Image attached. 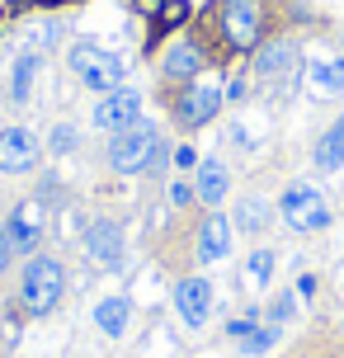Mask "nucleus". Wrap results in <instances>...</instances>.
<instances>
[{
	"label": "nucleus",
	"mask_w": 344,
	"mask_h": 358,
	"mask_svg": "<svg viewBox=\"0 0 344 358\" xmlns=\"http://www.w3.org/2000/svg\"><path fill=\"white\" fill-rule=\"evenodd\" d=\"M213 24H217V38L227 52H255L269 29V10H264V0H217Z\"/></svg>",
	"instance_id": "3"
},
{
	"label": "nucleus",
	"mask_w": 344,
	"mask_h": 358,
	"mask_svg": "<svg viewBox=\"0 0 344 358\" xmlns=\"http://www.w3.org/2000/svg\"><path fill=\"white\" fill-rule=\"evenodd\" d=\"M255 325H264V311H255V306H250L245 316H231V321H227V335H231V340L241 344V340H245V335L255 330Z\"/></svg>",
	"instance_id": "26"
},
{
	"label": "nucleus",
	"mask_w": 344,
	"mask_h": 358,
	"mask_svg": "<svg viewBox=\"0 0 344 358\" xmlns=\"http://www.w3.org/2000/svg\"><path fill=\"white\" fill-rule=\"evenodd\" d=\"M269 222H273V208L259 194H245L241 203H236V213H231V227H236V231H245V236H259Z\"/></svg>",
	"instance_id": "19"
},
{
	"label": "nucleus",
	"mask_w": 344,
	"mask_h": 358,
	"mask_svg": "<svg viewBox=\"0 0 344 358\" xmlns=\"http://www.w3.org/2000/svg\"><path fill=\"white\" fill-rule=\"evenodd\" d=\"M85 255H90L99 268H123L127 259V241H123V227L113 217H94L85 227Z\"/></svg>",
	"instance_id": "10"
},
{
	"label": "nucleus",
	"mask_w": 344,
	"mask_h": 358,
	"mask_svg": "<svg viewBox=\"0 0 344 358\" xmlns=\"http://www.w3.org/2000/svg\"><path fill=\"white\" fill-rule=\"evenodd\" d=\"M104 165L113 175H161L170 165V142L161 137V127L142 118V123L113 132L109 146H104Z\"/></svg>",
	"instance_id": "1"
},
{
	"label": "nucleus",
	"mask_w": 344,
	"mask_h": 358,
	"mask_svg": "<svg viewBox=\"0 0 344 358\" xmlns=\"http://www.w3.org/2000/svg\"><path fill=\"white\" fill-rule=\"evenodd\" d=\"M222 104H227L222 85H213V80H189V85H180L170 113H175V123H180L184 132H199V127H208L222 113Z\"/></svg>",
	"instance_id": "7"
},
{
	"label": "nucleus",
	"mask_w": 344,
	"mask_h": 358,
	"mask_svg": "<svg viewBox=\"0 0 344 358\" xmlns=\"http://www.w3.org/2000/svg\"><path fill=\"white\" fill-rule=\"evenodd\" d=\"M297 297H316V278H311V273L297 278Z\"/></svg>",
	"instance_id": "32"
},
{
	"label": "nucleus",
	"mask_w": 344,
	"mask_h": 358,
	"mask_svg": "<svg viewBox=\"0 0 344 358\" xmlns=\"http://www.w3.org/2000/svg\"><path fill=\"white\" fill-rule=\"evenodd\" d=\"M273 264H278V255L269 250V245H259V250L245 259V278H250L255 287H269V278H273Z\"/></svg>",
	"instance_id": "23"
},
{
	"label": "nucleus",
	"mask_w": 344,
	"mask_h": 358,
	"mask_svg": "<svg viewBox=\"0 0 344 358\" xmlns=\"http://www.w3.org/2000/svg\"><path fill=\"white\" fill-rule=\"evenodd\" d=\"M250 71H255V80L269 85L273 94H288L307 66H302V52H297L292 38H269V43H259L250 52Z\"/></svg>",
	"instance_id": "5"
},
{
	"label": "nucleus",
	"mask_w": 344,
	"mask_h": 358,
	"mask_svg": "<svg viewBox=\"0 0 344 358\" xmlns=\"http://www.w3.org/2000/svg\"><path fill=\"white\" fill-rule=\"evenodd\" d=\"M38 66H43V52H38V48H24V52L15 57V71H10V99H15V104H29Z\"/></svg>",
	"instance_id": "17"
},
{
	"label": "nucleus",
	"mask_w": 344,
	"mask_h": 358,
	"mask_svg": "<svg viewBox=\"0 0 344 358\" xmlns=\"http://www.w3.org/2000/svg\"><path fill=\"white\" fill-rule=\"evenodd\" d=\"M90 123L99 127V132H109V137L123 132V127H132V123H142V90L118 85V90H109V94H99Z\"/></svg>",
	"instance_id": "9"
},
{
	"label": "nucleus",
	"mask_w": 344,
	"mask_h": 358,
	"mask_svg": "<svg viewBox=\"0 0 344 358\" xmlns=\"http://www.w3.org/2000/svg\"><path fill=\"white\" fill-rule=\"evenodd\" d=\"M231 217H222V213H208L199 222V236H194V255H199V264H222L227 255H231Z\"/></svg>",
	"instance_id": "13"
},
{
	"label": "nucleus",
	"mask_w": 344,
	"mask_h": 358,
	"mask_svg": "<svg viewBox=\"0 0 344 358\" xmlns=\"http://www.w3.org/2000/svg\"><path fill=\"white\" fill-rule=\"evenodd\" d=\"M194 194H199V203L208 213H217L222 203H227V194H231V170H227L217 156L199 161V170H194Z\"/></svg>",
	"instance_id": "14"
},
{
	"label": "nucleus",
	"mask_w": 344,
	"mask_h": 358,
	"mask_svg": "<svg viewBox=\"0 0 344 358\" xmlns=\"http://www.w3.org/2000/svg\"><path fill=\"white\" fill-rule=\"evenodd\" d=\"M66 5H80V0H66Z\"/></svg>",
	"instance_id": "34"
},
{
	"label": "nucleus",
	"mask_w": 344,
	"mask_h": 358,
	"mask_svg": "<svg viewBox=\"0 0 344 358\" xmlns=\"http://www.w3.org/2000/svg\"><path fill=\"white\" fill-rule=\"evenodd\" d=\"M38 156H43V142L29 127H0V175H29Z\"/></svg>",
	"instance_id": "11"
},
{
	"label": "nucleus",
	"mask_w": 344,
	"mask_h": 358,
	"mask_svg": "<svg viewBox=\"0 0 344 358\" xmlns=\"http://www.w3.org/2000/svg\"><path fill=\"white\" fill-rule=\"evenodd\" d=\"M307 80L316 85V94H344V57H335V62H311Z\"/></svg>",
	"instance_id": "20"
},
{
	"label": "nucleus",
	"mask_w": 344,
	"mask_h": 358,
	"mask_svg": "<svg viewBox=\"0 0 344 358\" xmlns=\"http://www.w3.org/2000/svg\"><path fill=\"white\" fill-rule=\"evenodd\" d=\"M0 203H5V194H0Z\"/></svg>",
	"instance_id": "35"
},
{
	"label": "nucleus",
	"mask_w": 344,
	"mask_h": 358,
	"mask_svg": "<svg viewBox=\"0 0 344 358\" xmlns=\"http://www.w3.org/2000/svg\"><path fill=\"white\" fill-rule=\"evenodd\" d=\"M311 165L321 170V175H335V170H344V127H326L321 137H316V146H311Z\"/></svg>",
	"instance_id": "18"
},
{
	"label": "nucleus",
	"mask_w": 344,
	"mask_h": 358,
	"mask_svg": "<svg viewBox=\"0 0 344 358\" xmlns=\"http://www.w3.org/2000/svg\"><path fill=\"white\" fill-rule=\"evenodd\" d=\"M5 227H10L15 255H38V245H43V208L38 203H19L15 213L5 217Z\"/></svg>",
	"instance_id": "15"
},
{
	"label": "nucleus",
	"mask_w": 344,
	"mask_h": 358,
	"mask_svg": "<svg viewBox=\"0 0 344 358\" xmlns=\"http://www.w3.org/2000/svg\"><path fill=\"white\" fill-rule=\"evenodd\" d=\"M278 335H283V325H269V321H264V325H255L250 335L241 340V354H245V358H264V354L273 349V344H278Z\"/></svg>",
	"instance_id": "22"
},
{
	"label": "nucleus",
	"mask_w": 344,
	"mask_h": 358,
	"mask_svg": "<svg viewBox=\"0 0 344 358\" xmlns=\"http://www.w3.org/2000/svg\"><path fill=\"white\" fill-rule=\"evenodd\" d=\"M66 66H71V76H80V85L94 90V94L118 90V85H123V76H127L123 57L109 52V48H99V43H90V38H80V43L66 48Z\"/></svg>",
	"instance_id": "4"
},
{
	"label": "nucleus",
	"mask_w": 344,
	"mask_h": 358,
	"mask_svg": "<svg viewBox=\"0 0 344 358\" xmlns=\"http://www.w3.org/2000/svg\"><path fill=\"white\" fill-rule=\"evenodd\" d=\"M292 316H297V292H278V297L269 302V311H264L269 325H288Z\"/></svg>",
	"instance_id": "25"
},
{
	"label": "nucleus",
	"mask_w": 344,
	"mask_h": 358,
	"mask_svg": "<svg viewBox=\"0 0 344 358\" xmlns=\"http://www.w3.org/2000/svg\"><path fill=\"white\" fill-rule=\"evenodd\" d=\"M170 165H175V170H199V151H194L189 142L175 146V151H170Z\"/></svg>",
	"instance_id": "28"
},
{
	"label": "nucleus",
	"mask_w": 344,
	"mask_h": 358,
	"mask_svg": "<svg viewBox=\"0 0 344 358\" xmlns=\"http://www.w3.org/2000/svg\"><path fill=\"white\" fill-rule=\"evenodd\" d=\"M76 146H80V127L76 123H57L52 132H48V151H52V156H71Z\"/></svg>",
	"instance_id": "24"
},
{
	"label": "nucleus",
	"mask_w": 344,
	"mask_h": 358,
	"mask_svg": "<svg viewBox=\"0 0 344 358\" xmlns=\"http://www.w3.org/2000/svg\"><path fill=\"white\" fill-rule=\"evenodd\" d=\"M189 19H194V5H189V0H165L161 15L151 19V34H156V38H161V34H175V29H184V24H189Z\"/></svg>",
	"instance_id": "21"
},
{
	"label": "nucleus",
	"mask_w": 344,
	"mask_h": 358,
	"mask_svg": "<svg viewBox=\"0 0 344 358\" xmlns=\"http://www.w3.org/2000/svg\"><path fill=\"white\" fill-rule=\"evenodd\" d=\"M335 123H340V127H344V113H340V118H335Z\"/></svg>",
	"instance_id": "33"
},
{
	"label": "nucleus",
	"mask_w": 344,
	"mask_h": 358,
	"mask_svg": "<svg viewBox=\"0 0 344 358\" xmlns=\"http://www.w3.org/2000/svg\"><path fill=\"white\" fill-rule=\"evenodd\" d=\"M208 62H213V52L203 48V38H175L161 52V76L170 85H189V80H203Z\"/></svg>",
	"instance_id": "8"
},
{
	"label": "nucleus",
	"mask_w": 344,
	"mask_h": 358,
	"mask_svg": "<svg viewBox=\"0 0 344 358\" xmlns=\"http://www.w3.org/2000/svg\"><path fill=\"white\" fill-rule=\"evenodd\" d=\"M199 203V194H194V179H170V208H194Z\"/></svg>",
	"instance_id": "27"
},
{
	"label": "nucleus",
	"mask_w": 344,
	"mask_h": 358,
	"mask_svg": "<svg viewBox=\"0 0 344 358\" xmlns=\"http://www.w3.org/2000/svg\"><path fill=\"white\" fill-rule=\"evenodd\" d=\"M66 297V264L52 255H29V264L19 273V306L24 316H52Z\"/></svg>",
	"instance_id": "2"
},
{
	"label": "nucleus",
	"mask_w": 344,
	"mask_h": 358,
	"mask_svg": "<svg viewBox=\"0 0 344 358\" xmlns=\"http://www.w3.org/2000/svg\"><path fill=\"white\" fill-rule=\"evenodd\" d=\"M161 5H165V0H132V10H137V15H146V19L161 15Z\"/></svg>",
	"instance_id": "31"
},
{
	"label": "nucleus",
	"mask_w": 344,
	"mask_h": 358,
	"mask_svg": "<svg viewBox=\"0 0 344 358\" xmlns=\"http://www.w3.org/2000/svg\"><path fill=\"white\" fill-rule=\"evenodd\" d=\"M10 264H15V241H10V227L0 222V273H5Z\"/></svg>",
	"instance_id": "29"
},
{
	"label": "nucleus",
	"mask_w": 344,
	"mask_h": 358,
	"mask_svg": "<svg viewBox=\"0 0 344 358\" xmlns=\"http://www.w3.org/2000/svg\"><path fill=\"white\" fill-rule=\"evenodd\" d=\"M222 94H227L231 104H241V99L250 94V80H245V76H236V80H227V85H222Z\"/></svg>",
	"instance_id": "30"
},
{
	"label": "nucleus",
	"mask_w": 344,
	"mask_h": 358,
	"mask_svg": "<svg viewBox=\"0 0 344 358\" xmlns=\"http://www.w3.org/2000/svg\"><path fill=\"white\" fill-rule=\"evenodd\" d=\"M94 325H99L104 340H123L127 325H132V302H127L123 292H113V297H104V302H94Z\"/></svg>",
	"instance_id": "16"
},
{
	"label": "nucleus",
	"mask_w": 344,
	"mask_h": 358,
	"mask_svg": "<svg viewBox=\"0 0 344 358\" xmlns=\"http://www.w3.org/2000/svg\"><path fill=\"white\" fill-rule=\"evenodd\" d=\"M175 311H180V321L189 330H203L208 316H213V283L203 278V273H189L175 283Z\"/></svg>",
	"instance_id": "12"
},
{
	"label": "nucleus",
	"mask_w": 344,
	"mask_h": 358,
	"mask_svg": "<svg viewBox=\"0 0 344 358\" xmlns=\"http://www.w3.org/2000/svg\"><path fill=\"white\" fill-rule=\"evenodd\" d=\"M278 217L288 222L292 231L311 236V231H326L330 227V203L316 184H302V179H297V184H288L283 198H278Z\"/></svg>",
	"instance_id": "6"
}]
</instances>
